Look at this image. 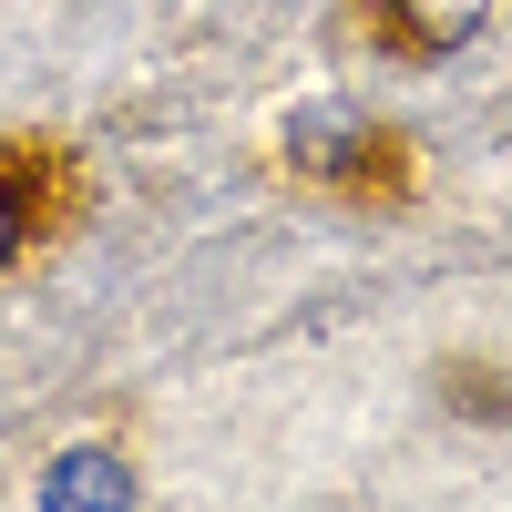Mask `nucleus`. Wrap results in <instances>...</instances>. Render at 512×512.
Here are the masks:
<instances>
[{
    "label": "nucleus",
    "mask_w": 512,
    "mask_h": 512,
    "mask_svg": "<svg viewBox=\"0 0 512 512\" xmlns=\"http://www.w3.org/2000/svg\"><path fill=\"white\" fill-rule=\"evenodd\" d=\"M369 11H379V31H390L410 62H441V52H461V41L482 31L492 0H369Z\"/></svg>",
    "instance_id": "nucleus-1"
},
{
    "label": "nucleus",
    "mask_w": 512,
    "mask_h": 512,
    "mask_svg": "<svg viewBox=\"0 0 512 512\" xmlns=\"http://www.w3.org/2000/svg\"><path fill=\"white\" fill-rule=\"evenodd\" d=\"M41 512H134V472L82 441V451H62L52 472H41Z\"/></svg>",
    "instance_id": "nucleus-2"
},
{
    "label": "nucleus",
    "mask_w": 512,
    "mask_h": 512,
    "mask_svg": "<svg viewBox=\"0 0 512 512\" xmlns=\"http://www.w3.org/2000/svg\"><path fill=\"white\" fill-rule=\"evenodd\" d=\"M287 154L308 164V175H349V164L369 154V123H359V113H328V103H318V113H297V144H287Z\"/></svg>",
    "instance_id": "nucleus-3"
},
{
    "label": "nucleus",
    "mask_w": 512,
    "mask_h": 512,
    "mask_svg": "<svg viewBox=\"0 0 512 512\" xmlns=\"http://www.w3.org/2000/svg\"><path fill=\"white\" fill-rule=\"evenodd\" d=\"M11 246H21V185L0 175V267H11Z\"/></svg>",
    "instance_id": "nucleus-4"
}]
</instances>
